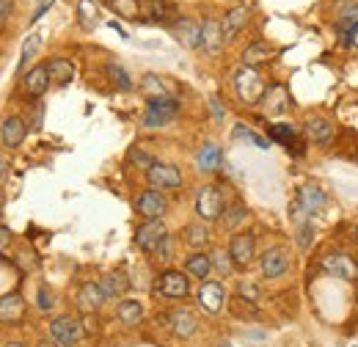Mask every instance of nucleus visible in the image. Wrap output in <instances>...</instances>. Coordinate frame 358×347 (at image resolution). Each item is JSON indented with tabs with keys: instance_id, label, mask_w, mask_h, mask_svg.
Masks as SVG:
<instances>
[{
	"instance_id": "1",
	"label": "nucleus",
	"mask_w": 358,
	"mask_h": 347,
	"mask_svg": "<svg viewBox=\"0 0 358 347\" xmlns=\"http://www.w3.org/2000/svg\"><path fill=\"white\" fill-rule=\"evenodd\" d=\"M231 83H234L237 97H240L245 105H257V102L265 97V91H268L262 75H259L257 69H251V66H237Z\"/></svg>"
},
{
	"instance_id": "2",
	"label": "nucleus",
	"mask_w": 358,
	"mask_h": 347,
	"mask_svg": "<svg viewBox=\"0 0 358 347\" xmlns=\"http://www.w3.org/2000/svg\"><path fill=\"white\" fill-rule=\"evenodd\" d=\"M50 339L61 347H72L83 339V323L72 314H61L50 323Z\"/></svg>"
},
{
	"instance_id": "3",
	"label": "nucleus",
	"mask_w": 358,
	"mask_h": 347,
	"mask_svg": "<svg viewBox=\"0 0 358 347\" xmlns=\"http://www.w3.org/2000/svg\"><path fill=\"white\" fill-rule=\"evenodd\" d=\"M177 113H179V102L174 97L149 99L146 113H143V125H146V127H163V125H169Z\"/></svg>"
},
{
	"instance_id": "4",
	"label": "nucleus",
	"mask_w": 358,
	"mask_h": 347,
	"mask_svg": "<svg viewBox=\"0 0 358 347\" xmlns=\"http://www.w3.org/2000/svg\"><path fill=\"white\" fill-rule=\"evenodd\" d=\"M196 213L201 220H215L224 215V196L215 185H204L196 196Z\"/></svg>"
},
{
	"instance_id": "5",
	"label": "nucleus",
	"mask_w": 358,
	"mask_h": 347,
	"mask_svg": "<svg viewBox=\"0 0 358 347\" xmlns=\"http://www.w3.org/2000/svg\"><path fill=\"white\" fill-rule=\"evenodd\" d=\"M166 237H169V234H166V223H163V220H146V223H141L138 232H135V246H138L141 251H146V254H155L157 246H160Z\"/></svg>"
},
{
	"instance_id": "6",
	"label": "nucleus",
	"mask_w": 358,
	"mask_h": 347,
	"mask_svg": "<svg viewBox=\"0 0 358 347\" xmlns=\"http://www.w3.org/2000/svg\"><path fill=\"white\" fill-rule=\"evenodd\" d=\"M320 267H322L328 276H334V278H345V281L356 278V273H358L356 260H353L350 254H342V251L325 254V257L320 260Z\"/></svg>"
},
{
	"instance_id": "7",
	"label": "nucleus",
	"mask_w": 358,
	"mask_h": 347,
	"mask_svg": "<svg viewBox=\"0 0 358 347\" xmlns=\"http://www.w3.org/2000/svg\"><path fill=\"white\" fill-rule=\"evenodd\" d=\"M155 290H157L163 298H187V292H190V281H187V276L179 273V270H166V273L157 276Z\"/></svg>"
},
{
	"instance_id": "8",
	"label": "nucleus",
	"mask_w": 358,
	"mask_h": 347,
	"mask_svg": "<svg viewBox=\"0 0 358 347\" xmlns=\"http://www.w3.org/2000/svg\"><path fill=\"white\" fill-rule=\"evenodd\" d=\"M135 210L146 218V220H160V218L166 215V210H169V201H166V196L160 190L149 187V190H143L135 199Z\"/></svg>"
},
{
	"instance_id": "9",
	"label": "nucleus",
	"mask_w": 358,
	"mask_h": 347,
	"mask_svg": "<svg viewBox=\"0 0 358 347\" xmlns=\"http://www.w3.org/2000/svg\"><path fill=\"white\" fill-rule=\"evenodd\" d=\"M146 179L155 190H171V187H179L182 185V174H179L177 166L171 163H155L149 171H146Z\"/></svg>"
},
{
	"instance_id": "10",
	"label": "nucleus",
	"mask_w": 358,
	"mask_h": 347,
	"mask_svg": "<svg viewBox=\"0 0 358 347\" xmlns=\"http://www.w3.org/2000/svg\"><path fill=\"white\" fill-rule=\"evenodd\" d=\"M254 234L251 232H243V234H234L231 243H229V260L234 262L237 267H248L251 260H254Z\"/></svg>"
},
{
	"instance_id": "11",
	"label": "nucleus",
	"mask_w": 358,
	"mask_h": 347,
	"mask_svg": "<svg viewBox=\"0 0 358 347\" xmlns=\"http://www.w3.org/2000/svg\"><path fill=\"white\" fill-rule=\"evenodd\" d=\"M25 135H28V125H25L22 116H8V119H3V125H0V141H3L6 149L22 146Z\"/></svg>"
},
{
	"instance_id": "12",
	"label": "nucleus",
	"mask_w": 358,
	"mask_h": 347,
	"mask_svg": "<svg viewBox=\"0 0 358 347\" xmlns=\"http://www.w3.org/2000/svg\"><path fill=\"white\" fill-rule=\"evenodd\" d=\"M226 301V290L221 281H204L201 290H199V304L207 314H218L224 309Z\"/></svg>"
},
{
	"instance_id": "13",
	"label": "nucleus",
	"mask_w": 358,
	"mask_h": 347,
	"mask_svg": "<svg viewBox=\"0 0 358 347\" xmlns=\"http://www.w3.org/2000/svg\"><path fill=\"white\" fill-rule=\"evenodd\" d=\"M259 267H262V276L265 278H278L289 270V257L284 248H268L259 260Z\"/></svg>"
},
{
	"instance_id": "14",
	"label": "nucleus",
	"mask_w": 358,
	"mask_h": 347,
	"mask_svg": "<svg viewBox=\"0 0 358 347\" xmlns=\"http://www.w3.org/2000/svg\"><path fill=\"white\" fill-rule=\"evenodd\" d=\"M171 34L177 36L179 44H185V47H190V50L201 47V25H199L196 20L182 17V20H177V22L171 25Z\"/></svg>"
},
{
	"instance_id": "15",
	"label": "nucleus",
	"mask_w": 358,
	"mask_h": 347,
	"mask_svg": "<svg viewBox=\"0 0 358 347\" xmlns=\"http://www.w3.org/2000/svg\"><path fill=\"white\" fill-rule=\"evenodd\" d=\"M45 66L50 75V86H69L75 80V64L69 58H50Z\"/></svg>"
},
{
	"instance_id": "16",
	"label": "nucleus",
	"mask_w": 358,
	"mask_h": 347,
	"mask_svg": "<svg viewBox=\"0 0 358 347\" xmlns=\"http://www.w3.org/2000/svg\"><path fill=\"white\" fill-rule=\"evenodd\" d=\"M248 17H251V11L245 8V6H234V8H229L226 11V17L221 20V31H224V42L229 39H234L245 25H248Z\"/></svg>"
},
{
	"instance_id": "17",
	"label": "nucleus",
	"mask_w": 358,
	"mask_h": 347,
	"mask_svg": "<svg viewBox=\"0 0 358 347\" xmlns=\"http://www.w3.org/2000/svg\"><path fill=\"white\" fill-rule=\"evenodd\" d=\"M22 317H25V301H22V295H17V292L0 295V323L17 325V323H22Z\"/></svg>"
},
{
	"instance_id": "18",
	"label": "nucleus",
	"mask_w": 358,
	"mask_h": 347,
	"mask_svg": "<svg viewBox=\"0 0 358 347\" xmlns=\"http://www.w3.org/2000/svg\"><path fill=\"white\" fill-rule=\"evenodd\" d=\"M47 88H50V75H47L45 64H42V66H34L31 72H25V78H22V91H25V97L39 99Z\"/></svg>"
},
{
	"instance_id": "19",
	"label": "nucleus",
	"mask_w": 358,
	"mask_h": 347,
	"mask_svg": "<svg viewBox=\"0 0 358 347\" xmlns=\"http://www.w3.org/2000/svg\"><path fill=\"white\" fill-rule=\"evenodd\" d=\"M298 204L303 207V213H320L325 204H328V196H325V190L320 187V185H314V182H309V185H303L301 190H298Z\"/></svg>"
},
{
	"instance_id": "20",
	"label": "nucleus",
	"mask_w": 358,
	"mask_h": 347,
	"mask_svg": "<svg viewBox=\"0 0 358 347\" xmlns=\"http://www.w3.org/2000/svg\"><path fill=\"white\" fill-rule=\"evenodd\" d=\"M278 55V50L268 42H251L243 52V66H262V64H270L273 58Z\"/></svg>"
},
{
	"instance_id": "21",
	"label": "nucleus",
	"mask_w": 358,
	"mask_h": 347,
	"mask_svg": "<svg viewBox=\"0 0 358 347\" xmlns=\"http://www.w3.org/2000/svg\"><path fill=\"white\" fill-rule=\"evenodd\" d=\"M259 105H262V111H265L268 116H278V113L289 111V94H287L284 86H270L268 91H265V97L259 99Z\"/></svg>"
},
{
	"instance_id": "22",
	"label": "nucleus",
	"mask_w": 358,
	"mask_h": 347,
	"mask_svg": "<svg viewBox=\"0 0 358 347\" xmlns=\"http://www.w3.org/2000/svg\"><path fill=\"white\" fill-rule=\"evenodd\" d=\"M303 130H306V135L312 138L314 143H320V146H325V143L334 141V125H331L325 116H309L306 125H303Z\"/></svg>"
},
{
	"instance_id": "23",
	"label": "nucleus",
	"mask_w": 358,
	"mask_h": 347,
	"mask_svg": "<svg viewBox=\"0 0 358 347\" xmlns=\"http://www.w3.org/2000/svg\"><path fill=\"white\" fill-rule=\"evenodd\" d=\"M105 304V295H102V290H99V284H83L80 290H78V309L83 311V314H94L99 306Z\"/></svg>"
},
{
	"instance_id": "24",
	"label": "nucleus",
	"mask_w": 358,
	"mask_h": 347,
	"mask_svg": "<svg viewBox=\"0 0 358 347\" xmlns=\"http://www.w3.org/2000/svg\"><path fill=\"white\" fill-rule=\"evenodd\" d=\"M270 141L275 143H284L292 155H303V146L298 143V130L292 125H270Z\"/></svg>"
},
{
	"instance_id": "25",
	"label": "nucleus",
	"mask_w": 358,
	"mask_h": 347,
	"mask_svg": "<svg viewBox=\"0 0 358 347\" xmlns=\"http://www.w3.org/2000/svg\"><path fill=\"white\" fill-rule=\"evenodd\" d=\"M221 44H224L221 22H218V20H204V22H201V47H204L210 55H215V52L221 50Z\"/></svg>"
},
{
	"instance_id": "26",
	"label": "nucleus",
	"mask_w": 358,
	"mask_h": 347,
	"mask_svg": "<svg viewBox=\"0 0 358 347\" xmlns=\"http://www.w3.org/2000/svg\"><path fill=\"white\" fill-rule=\"evenodd\" d=\"M169 325H171V331L177 334V337H193L196 334V328H199V323H196V317L190 314V311H185V309H177V311H171V317H169Z\"/></svg>"
},
{
	"instance_id": "27",
	"label": "nucleus",
	"mask_w": 358,
	"mask_h": 347,
	"mask_svg": "<svg viewBox=\"0 0 358 347\" xmlns=\"http://www.w3.org/2000/svg\"><path fill=\"white\" fill-rule=\"evenodd\" d=\"M127 276L124 273H119V270H113V273H108L102 281H99V290H102V295L105 298H119V295H124L127 292Z\"/></svg>"
},
{
	"instance_id": "28",
	"label": "nucleus",
	"mask_w": 358,
	"mask_h": 347,
	"mask_svg": "<svg viewBox=\"0 0 358 347\" xmlns=\"http://www.w3.org/2000/svg\"><path fill=\"white\" fill-rule=\"evenodd\" d=\"M221 160H224L221 146H215V143H204V146L199 149V169H201V171H215V169L221 166Z\"/></svg>"
},
{
	"instance_id": "29",
	"label": "nucleus",
	"mask_w": 358,
	"mask_h": 347,
	"mask_svg": "<svg viewBox=\"0 0 358 347\" xmlns=\"http://www.w3.org/2000/svg\"><path fill=\"white\" fill-rule=\"evenodd\" d=\"M182 237H185V243H187L190 248H204V246L210 243V232H207L204 223H187V226L182 229Z\"/></svg>"
},
{
	"instance_id": "30",
	"label": "nucleus",
	"mask_w": 358,
	"mask_h": 347,
	"mask_svg": "<svg viewBox=\"0 0 358 347\" xmlns=\"http://www.w3.org/2000/svg\"><path fill=\"white\" fill-rule=\"evenodd\" d=\"M185 267H187V273H190V276H196V278H207V276H210V270H213V260H210L207 254L196 251V254H190V257H187Z\"/></svg>"
},
{
	"instance_id": "31",
	"label": "nucleus",
	"mask_w": 358,
	"mask_h": 347,
	"mask_svg": "<svg viewBox=\"0 0 358 347\" xmlns=\"http://www.w3.org/2000/svg\"><path fill=\"white\" fill-rule=\"evenodd\" d=\"M141 86H143V91L149 94V99L171 97V86H169L163 78H157V75H143V78H141Z\"/></svg>"
},
{
	"instance_id": "32",
	"label": "nucleus",
	"mask_w": 358,
	"mask_h": 347,
	"mask_svg": "<svg viewBox=\"0 0 358 347\" xmlns=\"http://www.w3.org/2000/svg\"><path fill=\"white\" fill-rule=\"evenodd\" d=\"M78 20H80V25L86 31L96 28V22H99V6L94 0H78Z\"/></svg>"
},
{
	"instance_id": "33",
	"label": "nucleus",
	"mask_w": 358,
	"mask_h": 347,
	"mask_svg": "<svg viewBox=\"0 0 358 347\" xmlns=\"http://www.w3.org/2000/svg\"><path fill=\"white\" fill-rule=\"evenodd\" d=\"M116 314H119V320H122L124 325H138L141 317H143V306L138 304V301H119Z\"/></svg>"
},
{
	"instance_id": "34",
	"label": "nucleus",
	"mask_w": 358,
	"mask_h": 347,
	"mask_svg": "<svg viewBox=\"0 0 358 347\" xmlns=\"http://www.w3.org/2000/svg\"><path fill=\"white\" fill-rule=\"evenodd\" d=\"M356 31H358V6H353V8H348V11L339 17L336 34H339V39H350Z\"/></svg>"
},
{
	"instance_id": "35",
	"label": "nucleus",
	"mask_w": 358,
	"mask_h": 347,
	"mask_svg": "<svg viewBox=\"0 0 358 347\" xmlns=\"http://www.w3.org/2000/svg\"><path fill=\"white\" fill-rule=\"evenodd\" d=\"M108 6H110L119 17H124V20L141 17V0H108Z\"/></svg>"
},
{
	"instance_id": "36",
	"label": "nucleus",
	"mask_w": 358,
	"mask_h": 347,
	"mask_svg": "<svg viewBox=\"0 0 358 347\" xmlns=\"http://www.w3.org/2000/svg\"><path fill=\"white\" fill-rule=\"evenodd\" d=\"M174 17V6L166 0H149V20L155 22H169Z\"/></svg>"
},
{
	"instance_id": "37",
	"label": "nucleus",
	"mask_w": 358,
	"mask_h": 347,
	"mask_svg": "<svg viewBox=\"0 0 358 347\" xmlns=\"http://www.w3.org/2000/svg\"><path fill=\"white\" fill-rule=\"evenodd\" d=\"M39 42H42V36L39 34H31L25 44H22V55H20V64H17V69L20 72H25L28 69V64H31V58L36 55V50H39Z\"/></svg>"
},
{
	"instance_id": "38",
	"label": "nucleus",
	"mask_w": 358,
	"mask_h": 347,
	"mask_svg": "<svg viewBox=\"0 0 358 347\" xmlns=\"http://www.w3.org/2000/svg\"><path fill=\"white\" fill-rule=\"evenodd\" d=\"M108 78H110V83L119 91H130L133 88V80H130V75L124 72L122 64H108Z\"/></svg>"
},
{
	"instance_id": "39",
	"label": "nucleus",
	"mask_w": 358,
	"mask_h": 347,
	"mask_svg": "<svg viewBox=\"0 0 358 347\" xmlns=\"http://www.w3.org/2000/svg\"><path fill=\"white\" fill-rule=\"evenodd\" d=\"M245 215H248V213H245V207H229V210L224 213V226L226 229H234L237 223H243V220H245Z\"/></svg>"
},
{
	"instance_id": "40",
	"label": "nucleus",
	"mask_w": 358,
	"mask_h": 347,
	"mask_svg": "<svg viewBox=\"0 0 358 347\" xmlns=\"http://www.w3.org/2000/svg\"><path fill=\"white\" fill-rule=\"evenodd\" d=\"M234 138H245V141H251V143H257V146H262V149L268 146V141H265V138H259L257 132H251L245 125H237V127H234Z\"/></svg>"
},
{
	"instance_id": "41",
	"label": "nucleus",
	"mask_w": 358,
	"mask_h": 347,
	"mask_svg": "<svg viewBox=\"0 0 358 347\" xmlns=\"http://www.w3.org/2000/svg\"><path fill=\"white\" fill-rule=\"evenodd\" d=\"M130 160H133L135 166H141L143 171H149V169L155 166L152 155H149V152H143V149H133V152H130Z\"/></svg>"
},
{
	"instance_id": "42",
	"label": "nucleus",
	"mask_w": 358,
	"mask_h": 347,
	"mask_svg": "<svg viewBox=\"0 0 358 347\" xmlns=\"http://www.w3.org/2000/svg\"><path fill=\"white\" fill-rule=\"evenodd\" d=\"M237 295H240L243 301H251V304H254V301L259 298V290H257L251 281H240V284H237Z\"/></svg>"
},
{
	"instance_id": "43",
	"label": "nucleus",
	"mask_w": 358,
	"mask_h": 347,
	"mask_svg": "<svg viewBox=\"0 0 358 347\" xmlns=\"http://www.w3.org/2000/svg\"><path fill=\"white\" fill-rule=\"evenodd\" d=\"M11 14H14V0H0V31L8 25Z\"/></svg>"
},
{
	"instance_id": "44",
	"label": "nucleus",
	"mask_w": 358,
	"mask_h": 347,
	"mask_svg": "<svg viewBox=\"0 0 358 347\" xmlns=\"http://www.w3.org/2000/svg\"><path fill=\"white\" fill-rule=\"evenodd\" d=\"M36 301H39V309H42V311H50V309H52V295H50V290H47V287L39 290Z\"/></svg>"
},
{
	"instance_id": "45",
	"label": "nucleus",
	"mask_w": 358,
	"mask_h": 347,
	"mask_svg": "<svg viewBox=\"0 0 358 347\" xmlns=\"http://www.w3.org/2000/svg\"><path fill=\"white\" fill-rule=\"evenodd\" d=\"M42 116H45V108L42 105H34V119H31V130H42Z\"/></svg>"
},
{
	"instance_id": "46",
	"label": "nucleus",
	"mask_w": 358,
	"mask_h": 347,
	"mask_svg": "<svg viewBox=\"0 0 358 347\" xmlns=\"http://www.w3.org/2000/svg\"><path fill=\"white\" fill-rule=\"evenodd\" d=\"M298 246H301V248H309V246H312V226H303V229L298 232Z\"/></svg>"
},
{
	"instance_id": "47",
	"label": "nucleus",
	"mask_w": 358,
	"mask_h": 347,
	"mask_svg": "<svg viewBox=\"0 0 358 347\" xmlns=\"http://www.w3.org/2000/svg\"><path fill=\"white\" fill-rule=\"evenodd\" d=\"M52 3H55V0H36V11H34V17H31V22H36V20H39V17L45 14V11H47V8H50V6H52Z\"/></svg>"
},
{
	"instance_id": "48",
	"label": "nucleus",
	"mask_w": 358,
	"mask_h": 347,
	"mask_svg": "<svg viewBox=\"0 0 358 347\" xmlns=\"http://www.w3.org/2000/svg\"><path fill=\"white\" fill-rule=\"evenodd\" d=\"M210 108H213V116L215 119H224V105H221L218 97H210Z\"/></svg>"
},
{
	"instance_id": "49",
	"label": "nucleus",
	"mask_w": 358,
	"mask_h": 347,
	"mask_svg": "<svg viewBox=\"0 0 358 347\" xmlns=\"http://www.w3.org/2000/svg\"><path fill=\"white\" fill-rule=\"evenodd\" d=\"M8 169H11V163H8V157H6V155H0V182L6 179V174H8Z\"/></svg>"
},
{
	"instance_id": "50",
	"label": "nucleus",
	"mask_w": 358,
	"mask_h": 347,
	"mask_svg": "<svg viewBox=\"0 0 358 347\" xmlns=\"http://www.w3.org/2000/svg\"><path fill=\"white\" fill-rule=\"evenodd\" d=\"M36 347H61V345H55L52 339H42V342H39V345H36Z\"/></svg>"
},
{
	"instance_id": "51",
	"label": "nucleus",
	"mask_w": 358,
	"mask_h": 347,
	"mask_svg": "<svg viewBox=\"0 0 358 347\" xmlns=\"http://www.w3.org/2000/svg\"><path fill=\"white\" fill-rule=\"evenodd\" d=\"M350 42L356 44V50H358V31H356V34H353V36H350Z\"/></svg>"
},
{
	"instance_id": "52",
	"label": "nucleus",
	"mask_w": 358,
	"mask_h": 347,
	"mask_svg": "<svg viewBox=\"0 0 358 347\" xmlns=\"http://www.w3.org/2000/svg\"><path fill=\"white\" fill-rule=\"evenodd\" d=\"M3 347H22L20 342H8V345H3Z\"/></svg>"
},
{
	"instance_id": "53",
	"label": "nucleus",
	"mask_w": 358,
	"mask_h": 347,
	"mask_svg": "<svg viewBox=\"0 0 358 347\" xmlns=\"http://www.w3.org/2000/svg\"><path fill=\"white\" fill-rule=\"evenodd\" d=\"M356 237H358V229H356Z\"/></svg>"
}]
</instances>
